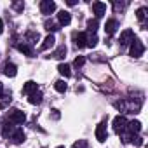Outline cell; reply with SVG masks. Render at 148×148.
<instances>
[{
	"label": "cell",
	"mask_w": 148,
	"mask_h": 148,
	"mask_svg": "<svg viewBox=\"0 0 148 148\" xmlns=\"http://www.w3.org/2000/svg\"><path fill=\"white\" fill-rule=\"evenodd\" d=\"M115 108L124 112V113H138L139 108H141V103H131V101H117L115 103Z\"/></svg>",
	"instance_id": "cell-1"
},
{
	"label": "cell",
	"mask_w": 148,
	"mask_h": 148,
	"mask_svg": "<svg viewBox=\"0 0 148 148\" xmlns=\"http://www.w3.org/2000/svg\"><path fill=\"white\" fill-rule=\"evenodd\" d=\"M7 120H9L11 124H23V122L26 120V115H25V112L14 108V110H9V113H7Z\"/></svg>",
	"instance_id": "cell-2"
},
{
	"label": "cell",
	"mask_w": 148,
	"mask_h": 148,
	"mask_svg": "<svg viewBox=\"0 0 148 148\" xmlns=\"http://www.w3.org/2000/svg\"><path fill=\"white\" fill-rule=\"evenodd\" d=\"M143 52H145V45H143V42L138 40V38H134V40L131 42V51H129V54H131L132 58H141Z\"/></svg>",
	"instance_id": "cell-3"
},
{
	"label": "cell",
	"mask_w": 148,
	"mask_h": 148,
	"mask_svg": "<svg viewBox=\"0 0 148 148\" xmlns=\"http://www.w3.org/2000/svg\"><path fill=\"white\" fill-rule=\"evenodd\" d=\"M125 127H127V119L124 115H119V117L113 119V129H115V132L122 134L125 131Z\"/></svg>",
	"instance_id": "cell-4"
},
{
	"label": "cell",
	"mask_w": 148,
	"mask_h": 148,
	"mask_svg": "<svg viewBox=\"0 0 148 148\" xmlns=\"http://www.w3.org/2000/svg\"><path fill=\"white\" fill-rule=\"evenodd\" d=\"M54 11H56V4L52 2V0H42V2H40V12H42V14L49 16V14H52Z\"/></svg>",
	"instance_id": "cell-5"
},
{
	"label": "cell",
	"mask_w": 148,
	"mask_h": 148,
	"mask_svg": "<svg viewBox=\"0 0 148 148\" xmlns=\"http://www.w3.org/2000/svg\"><path fill=\"white\" fill-rule=\"evenodd\" d=\"M9 138L12 139V143H14V145H21V143L25 141V138H26V136H25V132H23V129H21V127H14V131H12V134H11Z\"/></svg>",
	"instance_id": "cell-6"
},
{
	"label": "cell",
	"mask_w": 148,
	"mask_h": 148,
	"mask_svg": "<svg viewBox=\"0 0 148 148\" xmlns=\"http://www.w3.org/2000/svg\"><path fill=\"white\" fill-rule=\"evenodd\" d=\"M73 40H75V45L79 49L86 47L87 45V32H80V33H75L73 35Z\"/></svg>",
	"instance_id": "cell-7"
},
{
	"label": "cell",
	"mask_w": 148,
	"mask_h": 148,
	"mask_svg": "<svg viewBox=\"0 0 148 148\" xmlns=\"http://www.w3.org/2000/svg\"><path fill=\"white\" fill-rule=\"evenodd\" d=\"M132 40H134V32H132V30H124V32L120 33V38H119L120 45H127V44H131Z\"/></svg>",
	"instance_id": "cell-8"
},
{
	"label": "cell",
	"mask_w": 148,
	"mask_h": 148,
	"mask_svg": "<svg viewBox=\"0 0 148 148\" xmlns=\"http://www.w3.org/2000/svg\"><path fill=\"white\" fill-rule=\"evenodd\" d=\"M106 136H108V131H106V124H105V122H99V124H98V127H96V139L103 143V141L106 139Z\"/></svg>",
	"instance_id": "cell-9"
},
{
	"label": "cell",
	"mask_w": 148,
	"mask_h": 148,
	"mask_svg": "<svg viewBox=\"0 0 148 148\" xmlns=\"http://www.w3.org/2000/svg\"><path fill=\"white\" fill-rule=\"evenodd\" d=\"M92 11H94L96 19H99V18L105 16V12H106V5H105L103 2H94V4H92Z\"/></svg>",
	"instance_id": "cell-10"
},
{
	"label": "cell",
	"mask_w": 148,
	"mask_h": 148,
	"mask_svg": "<svg viewBox=\"0 0 148 148\" xmlns=\"http://www.w3.org/2000/svg\"><path fill=\"white\" fill-rule=\"evenodd\" d=\"M70 23H71L70 12H68V11H59V12H58V25L66 26V25H70Z\"/></svg>",
	"instance_id": "cell-11"
},
{
	"label": "cell",
	"mask_w": 148,
	"mask_h": 148,
	"mask_svg": "<svg viewBox=\"0 0 148 148\" xmlns=\"http://www.w3.org/2000/svg\"><path fill=\"white\" fill-rule=\"evenodd\" d=\"M117 28H119V21H117V19H108L106 25H105V32H106L108 35H113V33L117 32Z\"/></svg>",
	"instance_id": "cell-12"
},
{
	"label": "cell",
	"mask_w": 148,
	"mask_h": 148,
	"mask_svg": "<svg viewBox=\"0 0 148 148\" xmlns=\"http://www.w3.org/2000/svg\"><path fill=\"white\" fill-rule=\"evenodd\" d=\"M37 91H38V86H37L35 82H32V80H30V82H26V84L23 86V92H25V94H28V96H30V94H33V92H37Z\"/></svg>",
	"instance_id": "cell-13"
},
{
	"label": "cell",
	"mask_w": 148,
	"mask_h": 148,
	"mask_svg": "<svg viewBox=\"0 0 148 148\" xmlns=\"http://www.w3.org/2000/svg\"><path fill=\"white\" fill-rule=\"evenodd\" d=\"M4 73L7 77H16V73H18V68H16V64H12V63H7L5 64V68H4Z\"/></svg>",
	"instance_id": "cell-14"
},
{
	"label": "cell",
	"mask_w": 148,
	"mask_h": 148,
	"mask_svg": "<svg viewBox=\"0 0 148 148\" xmlns=\"http://www.w3.org/2000/svg\"><path fill=\"white\" fill-rule=\"evenodd\" d=\"M18 51H19V52H23V54H26V56H32V54H33L32 45H30V44H26V42L18 44Z\"/></svg>",
	"instance_id": "cell-15"
},
{
	"label": "cell",
	"mask_w": 148,
	"mask_h": 148,
	"mask_svg": "<svg viewBox=\"0 0 148 148\" xmlns=\"http://www.w3.org/2000/svg\"><path fill=\"white\" fill-rule=\"evenodd\" d=\"M28 101H30L32 105H40V103H42V92H40V89H38L37 92L30 94V96H28Z\"/></svg>",
	"instance_id": "cell-16"
},
{
	"label": "cell",
	"mask_w": 148,
	"mask_h": 148,
	"mask_svg": "<svg viewBox=\"0 0 148 148\" xmlns=\"http://www.w3.org/2000/svg\"><path fill=\"white\" fill-rule=\"evenodd\" d=\"M54 44H56V38H54V35L51 33V35L45 37V40H44V44H42V49H44V51H45V49H51V47H54Z\"/></svg>",
	"instance_id": "cell-17"
},
{
	"label": "cell",
	"mask_w": 148,
	"mask_h": 148,
	"mask_svg": "<svg viewBox=\"0 0 148 148\" xmlns=\"http://www.w3.org/2000/svg\"><path fill=\"white\" fill-rule=\"evenodd\" d=\"M58 71L61 73L63 77H71V70H70V66H68V64H63V63H61V64L58 66Z\"/></svg>",
	"instance_id": "cell-18"
},
{
	"label": "cell",
	"mask_w": 148,
	"mask_h": 148,
	"mask_svg": "<svg viewBox=\"0 0 148 148\" xmlns=\"http://www.w3.org/2000/svg\"><path fill=\"white\" fill-rule=\"evenodd\" d=\"M38 33L37 32H28L26 33V44H35V42H38Z\"/></svg>",
	"instance_id": "cell-19"
},
{
	"label": "cell",
	"mask_w": 148,
	"mask_h": 148,
	"mask_svg": "<svg viewBox=\"0 0 148 148\" xmlns=\"http://www.w3.org/2000/svg\"><path fill=\"white\" fill-rule=\"evenodd\" d=\"M12 131H14V125L7 120L5 122V125H4V129H2V134H4V138H9L11 134H12Z\"/></svg>",
	"instance_id": "cell-20"
},
{
	"label": "cell",
	"mask_w": 148,
	"mask_h": 148,
	"mask_svg": "<svg viewBox=\"0 0 148 148\" xmlns=\"http://www.w3.org/2000/svg\"><path fill=\"white\" fill-rule=\"evenodd\" d=\"M98 30V19H89L87 21V33H96Z\"/></svg>",
	"instance_id": "cell-21"
},
{
	"label": "cell",
	"mask_w": 148,
	"mask_h": 148,
	"mask_svg": "<svg viewBox=\"0 0 148 148\" xmlns=\"http://www.w3.org/2000/svg\"><path fill=\"white\" fill-rule=\"evenodd\" d=\"M64 54H66V45H59V47L56 49V52L52 54V58L61 59V58H64Z\"/></svg>",
	"instance_id": "cell-22"
},
{
	"label": "cell",
	"mask_w": 148,
	"mask_h": 148,
	"mask_svg": "<svg viewBox=\"0 0 148 148\" xmlns=\"http://www.w3.org/2000/svg\"><path fill=\"white\" fill-rule=\"evenodd\" d=\"M96 44H98L96 33H87V47H94Z\"/></svg>",
	"instance_id": "cell-23"
},
{
	"label": "cell",
	"mask_w": 148,
	"mask_h": 148,
	"mask_svg": "<svg viewBox=\"0 0 148 148\" xmlns=\"http://www.w3.org/2000/svg\"><path fill=\"white\" fill-rule=\"evenodd\" d=\"M66 87H68V86L64 84V80H58V82L54 84V89H56L58 92H64V91H66Z\"/></svg>",
	"instance_id": "cell-24"
},
{
	"label": "cell",
	"mask_w": 148,
	"mask_h": 148,
	"mask_svg": "<svg viewBox=\"0 0 148 148\" xmlns=\"http://www.w3.org/2000/svg\"><path fill=\"white\" fill-rule=\"evenodd\" d=\"M146 12H148V9H146V7H141V9H138V12H136V18H138L139 21H145V18H146Z\"/></svg>",
	"instance_id": "cell-25"
},
{
	"label": "cell",
	"mask_w": 148,
	"mask_h": 148,
	"mask_svg": "<svg viewBox=\"0 0 148 148\" xmlns=\"http://www.w3.org/2000/svg\"><path fill=\"white\" fill-rule=\"evenodd\" d=\"M45 30H49V32H56V30H59V25L54 23V21H45Z\"/></svg>",
	"instance_id": "cell-26"
},
{
	"label": "cell",
	"mask_w": 148,
	"mask_h": 148,
	"mask_svg": "<svg viewBox=\"0 0 148 148\" xmlns=\"http://www.w3.org/2000/svg\"><path fill=\"white\" fill-rule=\"evenodd\" d=\"M73 148H89V145H87L86 139H79V141L73 143Z\"/></svg>",
	"instance_id": "cell-27"
},
{
	"label": "cell",
	"mask_w": 148,
	"mask_h": 148,
	"mask_svg": "<svg viewBox=\"0 0 148 148\" xmlns=\"http://www.w3.org/2000/svg\"><path fill=\"white\" fill-rule=\"evenodd\" d=\"M84 63H86V58L84 56H79V58H75V63H73V64H75L77 68H82Z\"/></svg>",
	"instance_id": "cell-28"
},
{
	"label": "cell",
	"mask_w": 148,
	"mask_h": 148,
	"mask_svg": "<svg viewBox=\"0 0 148 148\" xmlns=\"http://www.w3.org/2000/svg\"><path fill=\"white\" fill-rule=\"evenodd\" d=\"M4 98V86H2V82H0V99Z\"/></svg>",
	"instance_id": "cell-29"
},
{
	"label": "cell",
	"mask_w": 148,
	"mask_h": 148,
	"mask_svg": "<svg viewBox=\"0 0 148 148\" xmlns=\"http://www.w3.org/2000/svg\"><path fill=\"white\" fill-rule=\"evenodd\" d=\"M52 117H54V119H59V113H58V110H52Z\"/></svg>",
	"instance_id": "cell-30"
},
{
	"label": "cell",
	"mask_w": 148,
	"mask_h": 148,
	"mask_svg": "<svg viewBox=\"0 0 148 148\" xmlns=\"http://www.w3.org/2000/svg\"><path fill=\"white\" fill-rule=\"evenodd\" d=\"M4 32V23H2V19H0V33Z\"/></svg>",
	"instance_id": "cell-31"
},
{
	"label": "cell",
	"mask_w": 148,
	"mask_h": 148,
	"mask_svg": "<svg viewBox=\"0 0 148 148\" xmlns=\"http://www.w3.org/2000/svg\"><path fill=\"white\" fill-rule=\"evenodd\" d=\"M58 148H64V146H58Z\"/></svg>",
	"instance_id": "cell-32"
}]
</instances>
